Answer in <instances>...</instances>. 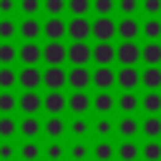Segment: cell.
Masks as SVG:
<instances>
[{
	"label": "cell",
	"mask_w": 161,
	"mask_h": 161,
	"mask_svg": "<svg viewBox=\"0 0 161 161\" xmlns=\"http://www.w3.org/2000/svg\"><path fill=\"white\" fill-rule=\"evenodd\" d=\"M116 63H121V65H138L141 63V45L136 40H121L116 45Z\"/></svg>",
	"instance_id": "obj_1"
},
{
	"label": "cell",
	"mask_w": 161,
	"mask_h": 161,
	"mask_svg": "<svg viewBox=\"0 0 161 161\" xmlns=\"http://www.w3.org/2000/svg\"><path fill=\"white\" fill-rule=\"evenodd\" d=\"M65 63L88 65L91 63V45L86 40H70V45H65Z\"/></svg>",
	"instance_id": "obj_2"
},
{
	"label": "cell",
	"mask_w": 161,
	"mask_h": 161,
	"mask_svg": "<svg viewBox=\"0 0 161 161\" xmlns=\"http://www.w3.org/2000/svg\"><path fill=\"white\" fill-rule=\"evenodd\" d=\"M91 35L96 40H113L116 38V20L111 15H96V20H91Z\"/></svg>",
	"instance_id": "obj_3"
},
{
	"label": "cell",
	"mask_w": 161,
	"mask_h": 161,
	"mask_svg": "<svg viewBox=\"0 0 161 161\" xmlns=\"http://www.w3.org/2000/svg\"><path fill=\"white\" fill-rule=\"evenodd\" d=\"M18 86L23 91H38L43 86V70L38 65H23L18 70Z\"/></svg>",
	"instance_id": "obj_4"
},
{
	"label": "cell",
	"mask_w": 161,
	"mask_h": 161,
	"mask_svg": "<svg viewBox=\"0 0 161 161\" xmlns=\"http://www.w3.org/2000/svg\"><path fill=\"white\" fill-rule=\"evenodd\" d=\"M65 86H70V91L91 88V68L88 65H70V70L65 73Z\"/></svg>",
	"instance_id": "obj_5"
},
{
	"label": "cell",
	"mask_w": 161,
	"mask_h": 161,
	"mask_svg": "<svg viewBox=\"0 0 161 161\" xmlns=\"http://www.w3.org/2000/svg\"><path fill=\"white\" fill-rule=\"evenodd\" d=\"M65 35L70 40H88L91 38V20L86 15H73V20H65Z\"/></svg>",
	"instance_id": "obj_6"
},
{
	"label": "cell",
	"mask_w": 161,
	"mask_h": 161,
	"mask_svg": "<svg viewBox=\"0 0 161 161\" xmlns=\"http://www.w3.org/2000/svg\"><path fill=\"white\" fill-rule=\"evenodd\" d=\"M91 60L96 65H113L116 63V45L111 40H98L91 48Z\"/></svg>",
	"instance_id": "obj_7"
},
{
	"label": "cell",
	"mask_w": 161,
	"mask_h": 161,
	"mask_svg": "<svg viewBox=\"0 0 161 161\" xmlns=\"http://www.w3.org/2000/svg\"><path fill=\"white\" fill-rule=\"evenodd\" d=\"M116 86H121V91H136L141 86V70L136 65H121L116 70Z\"/></svg>",
	"instance_id": "obj_8"
},
{
	"label": "cell",
	"mask_w": 161,
	"mask_h": 161,
	"mask_svg": "<svg viewBox=\"0 0 161 161\" xmlns=\"http://www.w3.org/2000/svg\"><path fill=\"white\" fill-rule=\"evenodd\" d=\"M18 111H23V116H38L43 111V96L38 91H23L18 96Z\"/></svg>",
	"instance_id": "obj_9"
},
{
	"label": "cell",
	"mask_w": 161,
	"mask_h": 161,
	"mask_svg": "<svg viewBox=\"0 0 161 161\" xmlns=\"http://www.w3.org/2000/svg\"><path fill=\"white\" fill-rule=\"evenodd\" d=\"M18 63H23V65H40L43 63V48L35 40H25L18 48Z\"/></svg>",
	"instance_id": "obj_10"
},
{
	"label": "cell",
	"mask_w": 161,
	"mask_h": 161,
	"mask_svg": "<svg viewBox=\"0 0 161 161\" xmlns=\"http://www.w3.org/2000/svg\"><path fill=\"white\" fill-rule=\"evenodd\" d=\"M43 48V63L45 65H63L65 63V43L63 40H48Z\"/></svg>",
	"instance_id": "obj_11"
},
{
	"label": "cell",
	"mask_w": 161,
	"mask_h": 161,
	"mask_svg": "<svg viewBox=\"0 0 161 161\" xmlns=\"http://www.w3.org/2000/svg\"><path fill=\"white\" fill-rule=\"evenodd\" d=\"M116 35L121 40H136L141 35V23L136 20V15H123L121 20H116Z\"/></svg>",
	"instance_id": "obj_12"
},
{
	"label": "cell",
	"mask_w": 161,
	"mask_h": 161,
	"mask_svg": "<svg viewBox=\"0 0 161 161\" xmlns=\"http://www.w3.org/2000/svg\"><path fill=\"white\" fill-rule=\"evenodd\" d=\"M91 86H96L98 91H111L116 86V70L111 65H98L96 70H91Z\"/></svg>",
	"instance_id": "obj_13"
},
{
	"label": "cell",
	"mask_w": 161,
	"mask_h": 161,
	"mask_svg": "<svg viewBox=\"0 0 161 161\" xmlns=\"http://www.w3.org/2000/svg\"><path fill=\"white\" fill-rule=\"evenodd\" d=\"M65 68L63 65H48L43 70V86L48 91H63L65 88Z\"/></svg>",
	"instance_id": "obj_14"
},
{
	"label": "cell",
	"mask_w": 161,
	"mask_h": 161,
	"mask_svg": "<svg viewBox=\"0 0 161 161\" xmlns=\"http://www.w3.org/2000/svg\"><path fill=\"white\" fill-rule=\"evenodd\" d=\"M65 103H68V96L63 91H48L43 96V111L48 116H58L65 111Z\"/></svg>",
	"instance_id": "obj_15"
},
{
	"label": "cell",
	"mask_w": 161,
	"mask_h": 161,
	"mask_svg": "<svg viewBox=\"0 0 161 161\" xmlns=\"http://www.w3.org/2000/svg\"><path fill=\"white\" fill-rule=\"evenodd\" d=\"M116 131L121 138H136L141 133V121L136 118V113H123L116 121Z\"/></svg>",
	"instance_id": "obj_16"
},
{
	"label": "cell",
	"mask_w": 161,
	"mask_h": 161,
	"mask_svg": "<svg viewBox=\"0 0 161 161\" xmlns=\"http://www.w3.org/2000/svg\"><path fill=\"white\" fill-rule=\"evenodd\" d=\"M18 35H20L23 40H38V38L43 35V23H40L35 15H25V18L20 20V25H18Z\"/></svg>",
	"instance_id": "obj_17"
},
{
	"label": "cell",
	"mask_w": 161,
	"mask_h": 161,
	"mask_svg": "<svg viewBox=\"0 0 161 161\" xmlns=\"http://www.w3.org/2000/svg\"><path fill=\"white\" fill-rule=\"evenodd\" d=\"M65 108H70V113H75V116H86L91 111V93L88 91H70Z\"/></svg>",
	"instance_id": "obj_18"
},
{
	"label": "cell",
	"mask_w": 161,
	"mask_h": 161,
	"mask_svg": "<svg viewBox=\"0 0 161 161\" xmlns=\"http://www.w3.org/2000/svg\"><path fill=\"white\" fill-rule=\"evenodd\" d=\"M43 38L45 40H63L65 38V20L60 15H48L43 23Z\"/></svg>",
	"instance_id": "obj_19"
},
{
	"label": "cell",
	"mask_w": 161,
	"mask_h": 161,
	"mask_svg": "<svg viewBox=\"0 0 161 161\" xmlns=\"http://www.w3.org/2000/svg\"><path fill=\"white\" fill-rule=\"evenodd\" d=\"M91 108L96 111V113H111L113 108H116V96H113V91H98L96 96H91Z\"/></svg>",
	"instance_id": "obj_20"
},
{
	"label": "cell",
	"mask_w": 161,
	"mask_h": 161,
	"mask_svg": "<svg viewBox=\"0 0 161 161\" xmlns=\"http://www.w3.org/2000/svg\"><path fill=\"white\" fill-rule=\"evenodd\" d=\"M18 133L23 138H38L43 133V121L38 116H23L18 121Z\"/></svg>",
	"instance_id": "obj_21"
},
{
	"label": "cell",
	"mask_w": 161,
	"mask_h": 161,
	"mask_svg": "<svg viewBox=\"0 0 161 161\" xmlns=\"http://www.w3.org/2000/svg\"><path fill=\"white\" fill-rule=\"evenodd\" d=\"M65 128H68V121L58 113V116H48L43 121V133L48 138H63L65 136Z\"/></svg>",
	"instance_id": "obj_22"
},
{
	"label": "cell",
	"mask_w": 161,
	"mask_h": 161,
	"mask_svg": "<svg viewBox=\"0 0 161 161\" xmlns=\"http://www.w3.org/2000/svg\"><path fill=\"white\" fill-rule=\"evenodd\" d=\"M43 156H45V161H65L68 143H63L60 138H48V143L43 146Z\"/></svg>",
	"instance_id": "obj_23"
},
{
	"label": "cell",
	"mask_w": 161,
	"mask_h": 161,
	"mask_svg": "<svg viewBox=\"0 0 161 161\" xmlns=\"http://www.w3.org/2000/svg\"><path fill=\"white\" fill-rule=\"evenodd\" d=\"M18 158L20 161H40L43 158V146L35 138H25L18 146Z\"/></svg>",
	"instance_id": "obj_24"
},
{
	"label": "cell",
	"mask_w": 161,
	"mask_h": 161,
	"mask_svg": "<svg viewBox=\"0 0 161 161\" xmlns=\"http://www.w3.org/2000/svg\"><path fill=\"white\" fill-rule=\"evenodd\" d=\"M116 158L118 161H138L141 158V146L133 138H123L116 146Z\"/></svg>",
	"instance_id": "obj_25"
},
{
	"label": "cell",
	"mask_w": 161,
	"mask_h": 161,
	"mask_svg": "<svg viewBox=\"0 0 161 161\" xmlns=\"http://www.w3.org/2000/svg\"><path fill=\"white\" fill-rule=\"evenodd\" d=\"M141 63L143 65H161V40H146L141 45Z\"/></svg>",
	"instance_id": "obj_26"
},
{
	"label": "cell",
	"mask_w": 161,
	"mask_h": 161,
	"mask_svg": "<svg viewBox=\"0 0 161 161\" xmlns=\"http://www.w3.org/2000/svg\"><path fill=\"white\" fill-rule=\"evenodd\" d=\"M116 108L121 113H136L141 108V98L136 96V91H123L121 96H116Z\"/></svg>",
	"instance_id": "obj_27"
},
{
	"label": "cell",
	"mask_w": 161,
	"mask_h": 161,
	"mask_svg": "<svg viewBox=\"0 0 161 161\" xmlns=\"http://www.w3.org/2000/svg\"><path fill=\"white\" fill-rule=\"evenodd\" d=\"M91 156H93L96 161H113V158H116V146H113L108 138H98V141L93 143V148H91Z\"/></svg>",
	"instance_id": "obj_28"
},
{
	"label": "cell",
	"mask_w": 161,
	"mask_h": 161,
	"mask_svg": "<svg viewBox=\"0 0 161 161\" xmlns=\"http://www.w3.org/2000/svg\"><path fill=\"white\" fill-rule=\"evenodd\" d=\"M141 86L146 91H158L161 88V65H146L141 70Z\"/></svg>",
	"instance_id": "obj_29"
},
{
	"label": "cell",
	"mask_w": 161,
	"mask_h": 161,
	"mask_svg": "<svg viewBox=\"0 0 161 161\" xmlns=\"http://www.w3.org/2000/svg\"><path fill=\"white\" fill-rule=\"evenodd\" d=\"M68 158H70V161H88V158H91V143H88L86 138L70 141V146H68Z\"/></svg>",
	"instance_id": "obj_30"
},
{
	"label": "cell",
	"mask_w": 161,
	"mask_h": 161,
	"mask_svg": "<svg viewBox=\"0 0 161 161\" xmlns=\"http://www.w3.org/2000/svg\"><path fill=\"white\" fill-rule=\"evenodd\" d=\"M141 133L146 138H161V116L158 113H146L141 121Z\"/></svg>",
	"instance_id": "obj_31"
},
{
	"label": "cell",
	"mask_w": 161,
	"mask_h": 161,
	"mask_svg": "<svg viewBox=\"0 0 161 161\" xmlns=\"http://www.w3.org/2000/svg\"><path fill=\"white\" fill-rule=\"evenodd\" d=\"M113 131H116V123H113L106 113L91 123V133H96V138H111V133H113Z\"/></svg>",
	"instance_id": "obj_32"
},
{
	"label": "cell",
	"mask_w": 161,
	"mask_h": 161,
	"mask_svg": "<svg viewBox=\"0 0 161 161\" xmlns=\"http://www.w3.org/2000/svg\"><path fill=\"white\" fill-rule=\"evenodd\" d=\"M141 35L146 40H161V20H158V15H148L141 23Z\"/></svg>",
	"instance_id": "obj_33"
},
{
	"label": "cell",
	"mask_w": 161,
	"mask_h": 161,
	"mask_svg": "<svg viewBox=\"0 0 161 161\" xmlns=\"http://www.w3.org/2000/svg\"><path fill=\"white\" fill-rule=\"evenodd\" d=\"M65 133H70L73 138H86V136L91 133V121H86L83 116H75V118L68 123Z\"/></svg>",
	"instance_id": "obj_34"
},
{
	"label": "cell",
	"mask_w": 161,
	"mask_h": 161,
	"mask_svg": "<svg viewBox=\"0 0 161 161\" xmlns=\"http://www.w3.org/2000/svg\"><path fill=\"white\" fill-rule=\"evenodd\" d=\"M141 158L143 161H161V141L158 138H146L141 146Z\"/></svg>",
	"instance_id": "obj_35"
},
{
	"label": "cell",
	"mask_w": 161,
	"mask_h": 161,
	"mask_svg": "<svg viewBox=\"0 0 161 161\" xmlns=\"http://www.w3.org/2000/svg\"><path fill=\"white\" fill-rule=\"evenodd\" d=\"M18 136V121L13 113H0V138H15Z\"/></svg>",
	"instance_id": "obj_36"
},
{
	"label": "cell",
	"mask_w": 161,
	"mask_h": 161,
	"mask_svg": "<svg viewBox=\"0 0 161 161\" xmlns=\"http://www.w3.org/2000/svg\"><path fill=\"white\" fill-rule=\"evenodd\" d=\"M141 108L146 113H161V93L158 91H146V96L141 98Z\"/></svg>",
	"instance_id": "obj_37"
},
{
	"label": "cell",
	"mask_w": 161,
	"mask_h": 161,
	"mask_svg": "<svg viewBox=\"0 0 161 161\" xmlns=\"http://www.w3.org/2000/svg\"><path fill=\"white\" fill-rule=\"evenodd\" d=\"M18 86V70L13 65H0V91H13Z\"/></svg>",
	"instance_id": "obj_38"
},
{
	"label": "cell",
	"mask_w": 161,
	"mask_h": 161,
	"mask_svg": "<svg viewBox=\"0 0 161 161\" xmlns=\"http://www.w3.org/2000/svg\"><path fill=\"white\" fill-rule=\"evenodd\" d=\"M18 63V48L13 45V40H3L0 43V65H13Z\"/></svg>",
	"instance_id": "obj_39"
},
{
	"label": "cell",
	"mask_w": 161,
	"mask_h": 161,
	"mask_svg": "<svg viewBox=\"0 0 161 161\" xmlns=\"http://www.w3.org/2000/svg\"><path fill=\"white\" fill-rule=\"evenodd\" d=\"M18 35V25L10 15H3L0 18V40H13Z\"/></svg>",
	"instance_id": "obj_40"
},
{
	"label": "cell",
	"mask_w": 161,
	"mask_h": 161,
	"mask_svg": "<svg viewBox=\"0 0 161 161\" xmlns=\"http://www.w3.org/2000/svg\"><path fill=\"white\" fill-rule=\"evenodd\" d=\"M18 111V96L13 91H0V113H13Z\"/></svg>",
	"instance_id": "obj_41"
},
{
	"label": "cell",
	"mask_w": 161,
	"mask_h": 161,
	"mask_svg": "<svg viewBox=\"0 0 161 161\" xmlns=\"http://www.w3.org/2000/svg\"><path fill=\"white\" fill-rule=\"evenodd\" d=\"M65 10H70V15H88L91 0H65Z\"/></svg>",
	"instance_id": "obj_42"
},
{
	"label": "cell",
	"mask_w": 161,
	"mask_h": 161,
	"mask_svg": "<svg viewBox=\"0 0 161 161\" xmlns=\"http://www.w3.org/2000/svg\"><path fill=\"white\" fill-rule=\"evenodd\" d=\"M18 10L23 15H38L43 10V0H18Z\"/></svg>",
	"instance_id": "obj_43"
},
{
	"label": "cell",
	"mask_w": 161,
	"mask_h": 161,
	"mask_svg": "<svg viewBox=\"0 0 161 161\" xmlns=\"http://www.w3.org/2000/svg\"><path fill=\"white\" fill-rule=\"evenodd\" d=\"M91 10L96 15H111L116 10V0H91Z\"/></svg>",
	"instance_id": "obj_44"
},
{
	"label": "cell",
	"mask_w": 161,
	"mask_h": 161,
	"mask_svg": "<svg viewBox=\"0 0 161 161\" xmlns=\"http://www.w3.org/2000/svg\"><path fill=\"white\" fill-rule=\"evenodd\" d=\"M116 8L121 15H136L141 10V0H116Z\"/></svg>",
	"instance_id": "obj_45"
},
{
	"label": "cell",
	"mask_w": 161,
	"mask_h": 161,
	"mask_svg": "<svg viewBox=\"0 0 161 161\" xmlns=\"http://www.w3.org/2000/svg\"><path fill=\"white\" fill-rule=\"evenodd\" d=\"M18 156V148L13 146V138H3L0 141V161H13Z\"/></svg>",
	"instance_id": "obj_46"
},
{
	"label": "cell",
	"mask_w": 161,
	"mask_h": 161,
	"mask_svg": "<svg viewBox=\"0 0 161 161\" xmlns=\"http://www.w3.org/2000/svg\"><path fill=\"white\" fill-rule=\"evenodd\" d=\"M43 10L48 15H63L65 13V0H43Z\"/></svg>",
	"instance_id": "obj_47"
},
{
	"label": "cell",
	"mask_w": 161,
	"mask_h": 161,
	"mask_svg": "<svg viewBox=\"0 0 161 161\" xmlns=\"http://www.w3.org/2000/svg\"><path fill=\"white\" fill-rule=\"evenodd\" d=\"M141 10L148 15H161V0H141Z\"/></svg>",
	"instance_id": "obj_48"
},
{
	"label": "cell",
	"mask_w": 161,
	"mask_h": 161,
	"mask_svg": "<svg viewBox=\"0 0 161 161\" xmlns=\"http://www.w3.org/2000/svg\"><path fill=\"white\" fill-rule=\"evenodd\" d=\"M18 8V0H0V15H13Z\"/></svg>",
	"instance_id": "obj_49"
}]
</instances>
